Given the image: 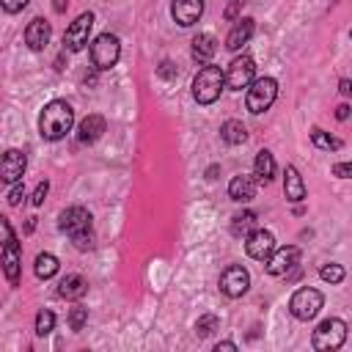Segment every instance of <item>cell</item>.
Listing matches in <instances>:
<instances>
[{
    "mask_svg": "<svg viewBox=\"0 0 352 352\" xmlns=\"http://www.w3.org/2000/svg\"><path fill=\"white\" fill-rule=\"evenodd\" d=\"M47 190H50V184H47V182H38V187H36V192H33V204H36V206H41V204H44Z\"/></svg>",
    "mask_w": 352,
    "mask_h": 352,
    "instance_id": "cell-35",
    "label": "cell"
},
{
    "mask_svg": "<svg viewBox=\"0 0 352 352\" xmlns=\"http://www.w3.org/2000/svg\"><path fill=\"white\" fill-rule=\"evenodd\" d=\"M217 327H220V319H217L214 314H204V316H198V322H195V336H198V338H206V336H212Z\"/></svg>",
    "mask_w": 352,
    "mask_h": 352,
    "instance_id": "cell-27",
    "label": "cell"
},
{
    "mask_svg": "<svg viewBox=\"0 0 352 352\" xmlns=\"http://www.w3.org/2000/svg\"><path fill=\"white\" fill-rule=\"evenodd\" d=\"M28 168V157L19 148H8L0 154V184H16L22 182Z\"/></svg>",
    "mask_w": 352,
    "mask_h": 352,
    "instance_id": "cell-9",
    "label": "cell"
},
{
    "mask_svg": "<svg viewBox=\"0 0 352 352\" xmlns=\"http://www.w3.org/2000/svg\"><path fill=\"white\" fill-rule=\"evenodd\" d=\"M19 264H22V248H19V239L14 234L11 239L3 242V272H6L11 286L19 283Z\"/></svg>",
    "mask_w": 352,
    "mask_h": 352,
    "instance_id": "cell-14",
    "label": "cell"
},
{
    "mask_svg": "<svg viewBox=\"0 0 352 352\" xmlns=\"http://www.w3.org/2000/svg\"><path fill=\"white\" fill-rule=\"evenodd\" d=\"M283 192H286V198L294 201V204H300V201L305 198V182H302V176H300V170H297L294 165H286V173H283Z\"/></svg>",
    "mask_w": 352,
    "mask_h": 352,
    "instance_id": "cell-21",
    "label": "cell"
},
{
    "mask_svg": "<svg viewBox=\"0 0 352 352\" xmlns=\"http://www.w3.org/2000/svg\"><path fill=\"white\" fill-rule=\"evenodd\" d=\"M226 88V77H223V69L220 66H212V63H204L192 80V99L198 104H212L220 91Z\"/></svg>",
    "mask_w": 352,
    "mask_h": 352,
    "instance_id": "cell-2",
    "label": "cell"
},
{
    "mask_svg": "<svg viewBox=\"0 0 352 352\" xmlns=\"http://www.w3.org/2000/svg\"><path fill=\"white\" fill-rule=\"evenodd\" d=\"M52 327H55V314L52 311H38V316H36V336H47V333H52Z\"/></svg>",
    "mask_w": 352,
    "mask_h": 352,
    "instance_id": "cell-29",
    "label": "cell"
},
{
    "mask_svg": "<svg viewBox=\"0 0 352 352\" xmlns=\"http://www.w3.org/2000/svg\"><path fill=\"white\" fill-rule=\"evenodd\" d=\"M52 6H55V11H58V14H63V11H66V0H55Z\"/></svg>",
    "mask_w": 352,
    "mask_h": 352,
    "instance_id": "cell-42",
    "label": "cell"
},
{
    "mask_svg": "<svg viewBox=\"0 0 352 352\" xmlns=\"http://www.w3.org/2000/svg\"><path fill=\"white\" fill-rule=\"evenodd\" d=\"M160 74H162L165 80H170V77H176V69H173V63H170V60H165V63L160 66Z\"/></svg>",
    "mask_w": 352,
    "mask_h": 352,
    "instance_id": "cell-37",
    "label": "cell"
},
{
    "mask_svg": "<svg viewBox=\"0 0 352 352\" xmlns=\"http://www.w3.org/2000/svg\"><path fill=\"white\" fill-rule=\"evenodd\" d=\"M170 14H173V22L182 25V28H190L201 19L204 14V0H173L170 6Z\"/></svg>",
    "mask_w": 352,
    "mask_h": 352,
    "instance_id": "cell-15",
    "label": "cell"
},
{
    "mask_svg": "<svg viewBox=\"0 0 352 352\" xmlns=\"http://www.w3.org/2000/svg\"><path fill=\"white\" fill-rule=\"evenodd\" d=\"M85 292H88V280L82 275H66L60 280V286H58V294L63 300H82Z\"/></svg>",
    "mask_w": 352,
    "mask_h": 352,
    "instance_id": "cell-22",
    "label": "cell"
},
{
    "mask_svg": "<svg viewBox=\"0 0 352 352\" xmlns=\"http://www.w3.org/2000/svg\"><path fill=\"white\" fill-rule=\"evenodd\" d=\"M253 74H256V63H253V58H250V55H239V58H234V60L228 63V69L223 72V77H226V88L242 91V88H248V82L253 80Z\"/></svg>",
    "mask_w": 352,
    "mask_h": 352,
    "instance_id": "cell-7",
    "label": "cell"
},
{
    "mask_svg": "<svg viewBox=\"0 0 352 352\" xmlns=\"http://www.w3.org/2000/svg\"><path fill=\"white\" fill-rule=\"evenodd\" d=\"M72 124H74V110L63 99H52L50 104H44V110L38 116V132L47 140L66 138V132H72Z\"/></svg>",
    "mask_w": 352,
    "mask_h": 352,
    "instance_id": "cell-1",
    "label": "cell"
},
{
    "mask_svg": "<svg viewBox=\"0 0 352 352\" xmlns=\"http://www.w3.org/2000/svg\"><path fill=\"white\" fill-rule=\"evenodd\" d=\"M58 272V258L52 256V253H38L36 256V275L41 278V280H47V278H52Z\"/></svg>",
    "mask_w": 352,
    "mask_h": 352,
    "instance_id": "cell-26",
    "label": "cell"
},
{
    "mask_svg": "<svg viewBox=\"0 0 352 352\" xmlns=\"http://www.w3.org/2000/svg\"><path fill=\"white\" fill-rule=\"evenodd\" d=\"M214 52H217V38H214L212 33H198V36L192 38V50H190L192 60H198V63H209Z\"/></svg>",
    "mask_w": 352,
    "mask_h": 352,
    "instance_id": "cell-19",
    "label": "cell"
},
{
    "mask_svg": "<svg viewBox=\"0 0 352 352\" xmlns=\"http://www.w3.org/2000/svg\"><path fill=\"white\" fill-rule=\"evenodd\" d=\"M91 28H94V14H91V11H88V14H80V16L66 28V33H63V47H66L69 52H80V50L88 44Z\"/></svg>",
    "mask_w": 352,
    "mask_h": 352,
    "instance_id": "cell-10",
    "label": "cell"
},
{
    "mask_svg": "<svg viewBox=\"0 0 352 352\" xmlns=\"http://www.w3.org/2000/svg\"><path fill=\"white\" fill-rule=\"evenodd\" d=\"M349 170H352V165H349V162H341V165H336V168H333V173H336L338 179H346V176H349Z\"/></svg>",
    "mask_w": 352,
    "mask_h": 352,
    "instance_id": "cell-38",
    "label": "cell"
},
{
    "mask_svg": "<svg viewBox=\"0 0 352 352\" xmlns=\"http://www.w3.org/2000/svg\"><path fill=\"white\" fill-rule=\"evenodd\" d=\"M11 236H14V228H11L8 217H3V214H0V245H3L6 239H11Z\"/></svg>",
    "mask_w": 352,
    "mask_h": 352,
    "instance_id": "cell-34",
    "label": "cell"
},
{
    "mask_svg": "<svg viewBox=\"0 0 352 352\" xmlns=\"http://www.w3.org/2000/svg\"><path fill=\"white\" fill-rule=\"evenodd\" d=\"M50 36H52V28H50V22L41 19V16H36V19L25 28V44H28L30 50H36V52L50 44Z\"/></svg>",
    "mask_w": 352,
    "mask_h": 352,
    "instance_id": "cell-16",
    "label": "cell"
},
{
    "mask_svg": "<svg viewBox=\"0 0 352 352\" xmlns=\"http://www.w3.org/2000/svg\"><path fill=\"white\" fill-rule=\"evenodd\" d=\"M214 349H217V352H220V349H226V352H234V349H236V344H231V341H223V344H217Z\"/></svg>",
    "mask_w": 352,
    "mask_h": 352,
    "instance_id": "cell-40",
    "label": "cell"
},
{
    "mask_svg": "<svg viewBox=\"0 0 352 352\" xmlns=\"http://www.w3.org/2000/svg\"><path fill=\"white\" fill-rule=\"evenodd\" d=\"M256 176L261 179V182H272V176H275V157H272V151H267V148H261L258 154H256Z\"/></svg>",
    "mask_w": 352,
    "mask_h": 352,
    "instance_id": "cell-24",
    "label": "cell"
},
{
    "mask_svg": "<svg viewBox=\"0 0 352 352\" xmlns=\"http://www.w3.org/2000/svg\"><path fill=\"white\" fill-rule=\"evenodd\" d=\"M228 195H231V201H236V204H248V201H253L256 198V179L253 176H234L231 179V184H228Z\"/></svg>",
    "mask_w": 352,
    "mask_h": 352,
    "instance_id": "cell-18",
    "label": "cell"
},
{
    "mask_svg": "<svg viewBox=\"0 0 352 352\" xmlns=\"http://www.w3.org/2000/svg\"><path fill=\"white\" fill-rule=\"evenodd\" d=\"M319 275H322V280H327V283H341V280H344V267H341V264H324V267L319 270Z\"/></svg>",
    "mask_w": 352,
    "mask_h": 352,
    "instance_id": "cell-31",
    "label": "cell"
},
{
    "mask_svg": "<svg viewBox=\"0 0 352 352\" xmlns=\"http://www.w3.org/2000/svg\"><path fill=\"white\" fill-rule=\"evenodd\" d=\"M344 341H346V324L341 319H336V316L319 322V327L314 330V338H311L314 349H319V352H333Z\"/></svg>",
    "mask_w": 352,
    "mask_h": 352,
    "instance_id": "cell-5",
    "label": "cell"
},
{
    "mask_svg": "<svg viewBox=\"0 0 352 352\" xmlns=\"http://www.w3.org/2000/svg\"><path fill=\"white\" fill-rule=\"evenodd\" d=\"M311 140H314V146H319V148H324V151H333V148L341 146V140L330 138V135L322 132V129H314V132H311Z\"/></svg>",
    "mask_w": 352,
    "mask_h": 352,
    "instance_id": "cell-28",
    "label": "cell"
},
{
    "mask_svg": "<svg viewBox=\"0 0 352 352\" xmlns=\"http://www.w3.org/2000/svg\"><path fill=\"white\" fill-rule=\"evenodd\" d=\"M336 118H338V121H346V118H349V104H341V107L336 110Z\"/></svg>",
    "mask_w": 352,
    "mask_h": 352,
    "instance_id": "cell-39",
    "label": "cell"
},
{
    "mask_svg": "<svg viewBox=\"0 0 352 352\" xmlns=\"http://www.w3.org/2000/svg\"><path fill=\"white\" fill-rule=\"evenodd\" d=\"M22 201H25V184H22V182H16V184H14V190L8 192V204H11V206H19Z\"/></svg>",
    "mask_w": 352,
    "mask_h": 352,
    "instance_id": "cell-32",
    "label": "cell"
},
{
    "mask_svg": "<svg viewBox=\"0 0 352 352\" xmlns=\"http://www.w3.org/2000/svg\"><path fill=\"white\" fill-rule=\"evenodd\" d=\"M322 305H324L322 292H319V289H311V286L297 289V292L292 294V300H289V311H292V316L300 319V322L314 319V316L322 311Z\"/></svg>",
    "mask_w": 352,
    "mask_h": 352,
    "instance_id": "cell-4",
    "label": "cell"
},
{
    "mask_svg": "<svg viewBox=\"0 0 352 352\" xmlns=\"http://www.w3.org/2000/svg\"><path fill=\"white\" fill-rule=\"evenodd\" d=\"M0 6H3V11H8V14H19V11L28 6V0H0Z\"/></svg>",
    "mask_w": 352,
    "mask_h": 352,
    "instance_id": "cell-33",
    "label": "cell"
},
{
    "mask_svg": "<svg viewBox=\"0 0 352 352\" xmlns=\"http://www.w3.org/2000/svg\"><path fill=\"white\" fill-rule=\"evenodd\" d=\"M102 132H104V118L96 116V113H91V116H85V118L80 121V126H77V140H80V143H94V140L102 138Z\"/></svg>",
    "mask_w": 352,
    "mask_h": 352,
    "instance_id": "cell-20",
    "label": "cell"
},
{
    "mask_svg": "<svg viewBox=\"0 0 352 352\" xmlns=\"http://www.w3.org/2000/svg\"><path fill=\"white\" fill-rule=\"evenodd\" d=\"M60 231H66L69 236H80L91 231V214L82 206H69L66 212H60Z\"/></svg>",
    "mask_w": 352,
    "mask_h": 352,
    "instance_id": "cell-13",
    "label": "cell"
},
{
    "mask_svg": "<svg viewBox=\"0 0 352 352\" xmlns=\"http://www.w3.org/2000/svg\"><path fill=\"white\" fill-rule=\"evenodd\" d=\"M275 96H278V82H275L272 77H253V80L248 82L245 104H248L250 113L258 116V113L270 110V104L275 102Z\"/></svg>",
    "mask_w": 352,
    "mask_h": 352,
    "instance_id": "cell-3",
    "label": "cell"
},
{
    "mask_svg": "<svg viewBox=\"0 0 352 352\" xmlns=\"http://www.w3.org/2000/svg\"><path fill=\"white\" fill-rule=\"evenodd\" d=\"M300 264V248L294 245H286V248H275L267 258H264V267L270 275L280 278V275H289L294 267Z\"/></svg>",
    "mask_w": 352,
    "mask_h": 352,
    "instance_id": "cell-8",
    "label": "cell"
},
{
    "mask_svg": "<svg viewBox=\"0 0 352 352\" xmlns=\"http://www.w3.org/2000/svg\"><path fill=\"white\" fill-rule=\"evenodd\" d=\"M275 250V236L267 231V228H253L245 239V253L256 261H264L270 253Z\"/></svg>",
    "mask_w": 352,
    "mask_h": 352,
    "instance_id": "cell-12",
    "label": "cell"
},
{
    "mask_svg": "<svg viewBox=\"0 0 352 352\" xmlns=\"http://www.w3.org/2000/svg\"><path fill=\"white\" fill-rule=\"evenodd\" d=\"M338 88H341V94H344V96H349V94H352V88H349V80H341V85H338Z\"/></svg>",
    "mask_w": 352,
    "mask_h": 352,
    "instance_id": "cell-41",
    "label": "cell"
},
{
    "mask_svg": "<svg viewBox=\"0 0 352 352\" xmlns=\"http://www.w3.org/2000/svg\"><path fill=\"white\" fill-rule=\"evenodd\" d=\"M220 138H223L228 146H239V143H245V140H248V129H245V124H242V121L231 118V121H226V124L220 126Z\"/></svg>",
    "mask_w": 352,
    "mask_h": 352,
    "instance_id": "cell-23",
    "label": "cell"
},
{
    "mask_svg": "<svg viewBox=\"0 0 352 352\" xmlns=\"http://www.w3.org/2000/svg\"><path fill=\"white\" fill-rule=\"evenodd\" d=\"M253 30H256V25H253V19H250V16H242V19H236V25L231 28V33L226 36V47H228L231 52L242 50V47L250 41Z\"/></svg>",
    "mask_w": 352,
    "mask_h": 352,
    "instance_id": "cell-17",
    "label": "cell"
},
{
    "mask_svg": "<svg viewBox=\"0 0 352 352\" xmlns=\"http://www.w3.org/2000/svg\"><path fill=\"white\" fill-rule=\"evenodd\" d=\"M85 322H88V308H85V305H74V308L69 311V327H72V330H82Z\"/></svg>",
    "mask_w": 352,
    "mask_h": 352,
    "instance_id": "cell-30",
    "label": "cell"
},
{
    "mask_svg": "<svg viewBox=\"0 0 352 352\" xmlns=\"http://www.w3.org/2000/svg\"><path fill=\"white\" fill-rule=\"evenodd\" d=\"M239 3H242V0H231V3H228V8H226V19H236V14H239Z\"/></svg>",
    "mask_w": 352,
    "mask_h": 352,
    "instance_id": "cell-36",
    "label": "cell"
},
{
    "mask_svg": "<svg viewBox=\"0 0 352 352\" xmlns=\"http://www.w3.org/2000/svg\"><path fill=\"white\" fill-rule=\"evenodd\" d=\"M253 228H256V212H239V214H234V220H231V234L234 236L250 234Z\"/></svg>",
    "mask_w": 352,
    "mask_h": 352,
    "instance_id": "cell-25",
    "label": "cell"
},
{
    "mask_svg": "<svg viewBox=\"0 0 352 352\" xmlns=\"http://www.w3.org/2000/svg\"><path fill=\"white\" fill-rule=\"evenodd\" d=\"M248 286H250V275H248L245 267L231 264V267L223 270V275H220V292L226 297H242L248 292Z\"/></svg>",
    "mask_w": 352,
    "mask_h": 352,
    "instance_id": "cell-11",
    "label": "cell"
},
{
    "mask_svg": "<svg viewBox=\"0 0 352 352\" xmlns=\"http://www.w3.org/2000/svg\"><path fill=\"white\" fill-rule=\"evenodd\" d=\"M118 55H121V41H118V36H113V33H99V36L94 38V44H91V60H94V66H96L99 72L113 69V66L118 63Z\"/></svg>",
    "mask_w": 352,
    "mask_h": 352,
    "instance_id": "cell-6",
    "label": "cell"
}]
</instances>
